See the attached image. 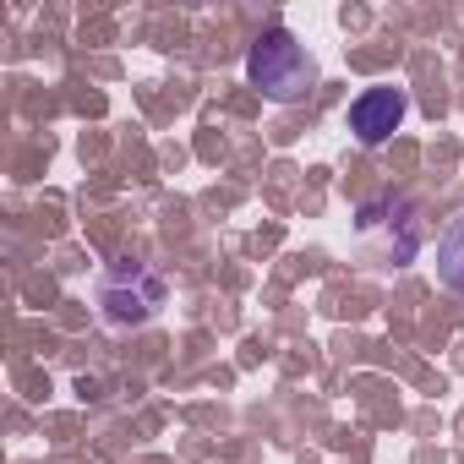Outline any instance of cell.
Returning <instances> with one entry per match:
<instances>
[{
    "label": "cell",
    "instance_id": "obj_1",
    "mask_svg": "<svg viewBox=\"0 0 464 464\" xmlns=\"http://www.w3.org/2000/svg\"><path fill=\"white\" fill-rule=\"evenodd\" d=\"M246 77L252 88H263L274 104H295L317 88V61L285 34V28H268L252 50H246Z\"/></svg>",
    "mask_w": 464,
    "mask_h": 464
},
{
    "label": "cell",
    "instance_id": "obj_2",
    "mask_svg": "<svg viewBox=\"0 0 464 464\" xmlns=\"http://www.w3.org/2000/svg\"><path fill=\"white\" fill-rule=\"evenodd\" d=\"M404 115H410L404 88H366V93L350 104V131H355L366 148H382V142L404 126Z\"/></svg>",
    "mask_w": 464,
    "mask_h": 464
},
{
    "label": "cell",
    "instance_id": "obj_3",
    "mask_svg": "<svg viewBox=\"0 0 464 464\" xmlns=\"http://www.w3.org/2000/svg\"><path fill=\"white\" fill-rule=\"evenodd\" d=\"M437 279L453 295H464V213H453L448 229L437 236Z\"/></svg>",
    "mask_w": 464,
    "mask_h": 464
}]
</instances>
